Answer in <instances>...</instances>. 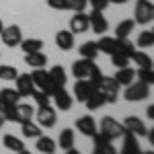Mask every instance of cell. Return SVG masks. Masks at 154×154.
Returning <instances> with one entry per match:
<instances>
[{"instance_id": "cell-26", "label": "cell", "mask_w": 154, "mask_h": 154, "mask_svg": "<svg viewBox=\"0 0 154 154\" xmlns=\"http://www.w3.org/2000/svg\"><path fill=\"white\" fill-rule=\"evenodd\" d=\"M23 128H21V131H23L25 138H39L41 136V125L39 123H33V119H29V121H25V123H21Z\"/></svg>"}, {"instance_id": "cell-1", "label": "cell", "mask_w": 154, "mask_h": 154, "mask_svg": "<svg viewBox=\"0 0 154 154\" xmlns=\"http://www.w3.org/2000/svg\"><path fill=\"white\" fill-rule=\"evenodd\" d=\"M154 21V4L150 0H138L134 8V23L136 25H150Z\"/></svg>"}, {"instance_id": "cell-32", "label": "cell", "mask_w": 154, "mask_h": 154, "mask_svg": "<svg viewBox=\"0 0 154 154\" xmlns=\"http://www.w3.org/2000/svg\"><path fill=\"white\" fill-rule=\"evenodd\" d=\"M86 0H64V11H72V12H84L86 8Z\"/></svg>"}, {"instance_id": "cell-28", "label": "cell", "mask_w": 154, "mask_h": 154, "mask_svg": "<svg viewBox=\"0 0 154 154\" xmlns=\"http://www.w3.org/2000/svg\"><path fill=\"white\" fill-rule=\"evenodd\" d=\"M62 148V150H68V148H72L74 146V130H62V134H60V138H58V142H56Z\"/></svg>"}, {"instance_id": "cell-42", "label": "cell", "mask_w": 154, "mask_h": 154, "mask_svg": "<svg viewBox=\"0 0 154 154\" xmlns=\"http://www.w3.org/2000/svg\"><path fill=\"white\" fill-rule=\"evenodd\" d=\"M109 2H113V4H123V2H128V0H109Z\"/></svg>"}, {"instance_id": "cell-22", "label": "cell", "mask_w": 154, "mask_h": 154, "mask_svg": "<svg viewBox=\"0 0 154 154\" xmlns=\"http://www.w3.org/2000/svg\"><path fill=\"white\" fill-rule=\"evenodd\" d=\"M48 74H49V80L56 84L58 88L66 86V82H68V78H66V70H64L62 66H54V68H51Z\"/></svg>"}, {"instance_id": "cell-8", "label": "cell", "mask_w": 154, "mask_h": 154, "mask_svg": "<svg viewBox=\"0 0 154 154\" xmlns=\"http://www.w3.org/2000/svg\"><path fill=\"white\" fill-rule=\"evenodd\" d=\"M123 128H125V131L134 134L136 138H140V136H146V131H148L146 123H144L140 117H136V115H130V117L123 119Z\"/></svg>"}, {"instance_id": "cell-17", "label": "cell", "mask_w": 154, "mask_h": 154, "mask_svg": "<svg viewBox=\"0 0 154 154\" xmlns=\"http://www.w3.org/2000/svg\"><path fill=\"white\" fill-rule=\"evenodd\" d=\"M115 82L119 84V86H128V84H131L134 80H136V70L134 68H130V66H125V68H117V72H115Z\"/></svg>"}, {"instance_id": "cell-44", "label": "cell", "mask_w": 154, "mask_h": 154, "mask_svg": "<svg viewBox=\"0 0 154 154\" xmlns=\"http://www.w3.org/2000/svg\"><path fill=\"white\" fill-rule=\"evenodd\" d=\"M2 29H4V23H2V19H0V33H2Z\"/></svg>"}, {"instance_id": "cell-35", "label": "cell", "mask_w": 154, "mask_h": 154, "mask_svg": "<svg viewBox=\"0 0 154 154\" xmlns=\"http://www.w3.org/2000/svg\"><path fill=\"white\" fill-rule=\"evenodd\" d=\"M31 97L35 99L37 107H48V105H49V101H51V97H49L48 93H43V91H39V88H35Z\"/></svg>"}, {"instance_id": "cell-34", "label": "cell", "mask_w": 154, "mask_h": 154, "mask_svg": "<svg viewBox=\"0 0 154 154\" xmlns=\"http://www.w3.org/2000/svg\"><path fill=\"white\" fill-rule=\"evenodd\" d=\"M19 76V70L14 66H0V80H14Z\"/></svg>"}, {"instance_id": "cell-37", "label": "cell", "mask_w": 154, "mask_h": 154, "mask_svg": "<svg viewBox=\"0 0 154 154\" xmlns=\"http://www.w3.org/2000/svg\"><path fill=\"white\" fill-rule=\"evenodd\" d=\"M111 64L115 66V68H125V66H130L131 62L128 56H121V54H111Z\"/></svg>"}, {"instance_id": "cell-14", "label": "cell", "mask_w": 154, "mask_h": 154, "mask_svg": "<svg viewBox=\"0 0 154 154\" xmlns=\"http://www.w3.org/2000/svg\"><path fill=\"white\" fill-rule=\"evenodd\" d=\"M93 68H95V60L80 58L78 62H74V66H72V74H74V78H88V74H91Z\"/></svg>"}, {"instance_id": "cell-36", "label": "cell", "mask_w": 154, "mask_h": 154, "mask_svg": "<svg viewBox=\"0 0 154 154\" xmlns=\"http://www.w3.org/2000/svg\"><path fill=\"white\" fill-rule=\"evenodd\" d=\"M93 154H117V150L113 148L111 142H101V144H95Z\"/></svg>"}, {"instance_id": "cell-31", "label": "cell", "mask_w": 154, "mask_h": 154, "mask_svg": "<svg viewBox=\"0 0 154 154\" xmlns=\"http://www.w3.org/2000/svg\"><path fill=\"white\" fill-rule=\"evenodd\" d=\"M138 48H142V49H148V48H152L154 45V33L148 29V31H142L140 35H138V43H136Z\"/></svg>"}, {"instance_id": "cell-40", "label": "cell", "mask_w": 154, "mask_h": 154, "mask_svg": "<svg viewBox=\"0 0 154 154\" xmlns=\"http://www.w3.org/2000/svg\"><path fill=\"white\" fill-rule=\"evenodd\" d=\"M148 119H154V105H148Z\"/></svg>"}, {"instance_id": "cell-15", "label": "cell", "mask_w": 154, "mask_h": 154, "mask_svg": "<svg viewBox=\"0 0 154 154\" xmlns=\"http://www.w3.org/2000/svg\"><path fill=\"white\" fill-rule=\"evenodd\" d=\"M76 130L80 131L82 136H86V138H91L93 134L97 131V121L91 115H82V117L76 119Z\"/></svg>"}, {"instance_id": "cell-2", "label": "cell", "mask_w": 154, "mask_h": 154, "mask_svg": "<svg viewBox=\"0 0 154 154\" xmlns=\"http://www.w3.org/2000/svg\"><path fill=\"white\" fill-rule=\"evenodd\" d=\"M99 128H101L99 131H101L105 138H109L111 142H113V140H117V138H121V136L125 134L123 123H121V121H117V119H113V117H103Z\"/></svg>"}, {"instance_id": "cell-38", "label": "cell", "mask_w": 154, "mask_h": 154, "mask_svg": "<svg viewBox=\"0 0 154 154\" xmlns=\"http://www.w3.org/2000/svg\"><path fill=\"white\" fill-rule=\"evenodd\" d=\"M86 2H88V4L93 6V11H101V12H103L107 6L111 4L109 0H86Z\"/></svg>"}, {"instance_id": "cell-21", "label": "cell", "mask_w": 154, "mask_h": 154, "mask_svg": "<svg viewBox=\"0 0 154 154\" xmlns=\"http://www.w3.org/2000/svg\"><path fill=\"white\" fill-rule=\"evenodd\" d=\"M84 105H86L88 111H97V109H101L103 105H107V99H105V95H103L101 91H95L93 95L84 101Z\"/></svg>"}, {"instance_id": "cell-29", "label": "cell", "mask_w": 154, "mask_h": 154, "mask_svg": "<svg viewBox=\"0 0 154 154\" xmlns=\"http://www.w3.org/2000/svg\"><path fill=\"white\" fill-rule=\"evenodd\" d=\"M97 48H99V54H107L111 56L115 51V37H101L97 41Z\"/></svg>"}, {"instance_id": "cell-46", "label": "cell", "mask_w": 154, "mask_h": 154, "mask_svg": "<svg viewBox=\"0 0 154 154\" xmlns=\"http://www.w3.org/2000/svg\"><path fill=\"white\" fill-rule=\"evenodd\" d=\"M142 154H154V152H152V150H148V152H142Z\"/></svg>"}, {"instance_id": "cell-10", "label": "cell", "mask_w": 154, "mask_h": 154, "mask_svg": "<svg viewBox=\"0 0 154 154\" xmlns=\"http://www.w3.org/2000/svg\"><path fill=\"white\" fill-rule=\"evenodd\" d=\"M23 97L17 93V88H2L0 91V113L8 107H14L17 103H21Z\"/></svg>"}, {"instance_id": "cell-16", "label": "cell", "mask_w": 154, "mask_h": 154, "mask_svg": "<svg viewBox=\"0 0 154 154\" xmlns=\"http://www.w3.org/2000/svg\"><path fill=\"white\" fill-rule=\"evenodd\" d=\"M121 138H123V148H121V152H119V154H142V148H140L138 138H136L134 134L125 131Z\"/></svg>"}, {"instance_id": "cell-18", "label": "cell", "mask_w": 154, "mask_h": 154, "mask_svg": "<svg viewBox=\"0 0 154 154\" xmlns=\"http://www.w3.org/2000/svg\"><path fill=\"white\" fill-rule=\"evenodd\" d=\"M56 45L62 51H70L74 48V33L72 31H58L56 33Z\"/></svg>"}, {"instance_id": "cell-12", "label": "cell", "mask_w": 154, "mask_h": 154, "mask_svg": "<svg viewBox=\"0 0 154 154\" xmlns=\"http://www.w3.org/2000/svg\"><path fill=\"white\" fill-rule=\"evenodd\" d=\"M51 99H54V103H56V109H60V111H68L72 107V103H74V99H72V95L66 91V86L58 88V91L51 95Z\"/></svg>"}, {"instance_id": "cell-9", "label": "cell", "mask_w": 154, "mask_h": 154, "mask_svg": "<svg viewBox=\"0 0 154 154\" xmlns=\"http://www.w3.org/2000/svg\"><path fill=\"white\" fill-rule=\"evenodd\" d=\"M91 29V23H88V14L84 12H74V17L70 19V31L74 35H80V33H86Z\"/></svg>"}, {"instance_id": "cell-19", "label": "cell", "mask_w": 154, "mask_h": 154, "mask_svg": "<svg viewBox=\"0 0 154 154\" xmlns=\"http://www.w3.org/2000/svg\"><path fill=\"white\" fill-rule=\"evenodd\" d=\"M37 140V150L41 154H56V150H58V144H56V140H51L49 136H39V138H35Z\"/></svg>"}, {"instance_id": "cell-6", "label": "cell", "mask_w": 154, "mask_h": 154, "mask_svg": "<svg viewBox=\"0 0 154 154\" xmlns=\"http://www.w3.org/2000/svg\"><path fill=\"white\" fill-rule=\"evenodd\" d=\"M37 123L41 128H54L58 123V113L51 105L48 107H37Z\"/></svg>"}, {"instance_id": "cell-33", "label": "cell", "mask_w": 154, "mask_h": 154, "mask_svg": "<svg viewBox=\"0 0 154 154\" xmlns=\"http://www.w3.org/2000/svg\"><path fill=\"white\" fill-rule=\"evenodd\" d=\"M136 78H138L140 82H146V84H150V86H152V82H154L152 68H138V70H136Z\"/></svg>"}, {"instance_id": "cell-39", "label": "cell", "mask_w": 154, "mask_h": 154, "mask_svg": "<svg viewBox=\"0 0 154 154\" xmlns=\"http://www.w3.org/2000/svg\"><path fill=\"white\" fill-rule=\"evenodd\" d=\"M48 4L56 11H64V0H48Z\"/></svg>"}, {"instance_id": "cell-23", "label": "cell", "mask_w": 154, "mask_h": 154, "mask_svg": "<svg viewBox=\"0 0 154 154\" xmlns=\"http://www.w3.org/2000/svg\"><path fill=\"white\" fill-rule=\"evenodd\" d=\"M134 27H136L134 19H125V21H121V23L115 27V37H117V39H128V37L131 35V31H134Z\"/></svg>"}, {"instance_id": "cell-45", "label": "cell", "mask_w": 154, "mask_h": 154, "mask_svg": "<svg viewBox=\"0 0 154 154\" xmlns=\"http://www.w3.org/2000/svg\"><path fill=\"white\" fill-rule=\"evenodd\" d=\"M2 125H4V119H2V117H0V128H2Z\"/></svg>"}, {"instance_id": "cell-27", "label": "cell", "mask_w": 154, "mask_h": 154, "mask_svg": "<svg viewBox=\"0 0 154 154\" xmlns=\"http://www.w3.org/2000/svg\"><path fill=\"white\" fill-rule=\"evenodd\" d=\"M2 144H4L6 150H12V152H19V150H23V148H25L23 140L17 138V136H12V134H6V136L2 138Z\"/></svg>"}, {"instance_id": "cell-4", "label": "cell", "mask_w": 154, "mask_h": 154, "mask_svg": "<svg viewBox=\"0 0 154 154\" xmlns=\"http://www.w3.org/2000/svg\"><path fill=\"white\" fill-rule=\"evenodd\" d=\"M97 91H101V93L105 95L107 103H115V101H117V93H119V84L115 82L113 76H105V74H103V78L97 84Z\"/></svg>"}, {"instance_id": "cell-5", "label": "cell", "mask_w": 154, "mask_h": 154, "mask_svg": "<svg viewBox=\"0 0 154 154\" xmlns=\"http://www.w3.org/2000/svg\"><path fill=\"white\" fill-rule=\"evenodd\" d=\"M0 37H2V43H4V45L17 48V45L21 43V39H23V31H21L19 25H11V27H4V29H2Z\"/></svg>"}, {"instance_id": "cell-43", "label": "cell", "mask_w": 154, "mask_h": 154, "mask_svg": "<svg viewBox=\"0 0 154 154\" xmlns=\"http://www.w3.org/2000/svg\"><path fill=\"white\" fill-rule=\"evenodd\" d=\"M17 154H31V152H29V150H25V148H23V150H19Z\"/></svg>"}, {"instance_id": "cell-11", "label": "cell", "mask_w": 154, "mask_h": 154, "mask_svg": "<svg viewBox=\"0 0 154 154\" xmlns=\"http://www.w3.org/2000/svg\"><path fill=\"white\" fill-rule=\"evenodd\" d=\"M14 84H17V93L21 97H31L33 91H35V84L31 80V74H19L14 78Z\"/></svg>"}, {"instance_id": "cell-20", "label": "cell", "mask_w": 154, "mask_h": 154, "mask_svg": "<svg viewBox=\"0 0 154 154\" xmlns=\"http://www.w3.org/2000/svg\"><path fill=\"white\" fill-rule=\"evenodd\" d=\"M25 64L31 66V68H43L48 64V56L43 51H31V54H25Z\"/></svg>"}, {"instance_id": "cell-24", "label": "cell", "mask_w": 154, "mask_h": 154, "mask_svg": "<svg viewBox=\"0 0 154 154\" xmlns=\"http://www.w3.org/2000/svg\"><path fill=\"white\" fill-rule=\"evenodd\" d=\"M19 48L23 49L25 54H31V51H41L43 49V41L37 39V37H29V39H21Z\"/></svg>"}, {"instance_id": "cell-41", "label": "cell", "mask_w": 154, "mask_h": 154, "mask_svg": "<svg viewBox=\"0 0 154 154\" xmlns=\"http://www.w3.org/2000/svg\"><path fill=\"white\" fill-rule=\"evenodd\" d=\"M66 154H80V152H78L74 146H72V148H68V150H66Z\"/></svg>"}, {"instance_id": "cell-13", "label": "cell", "mask_w": 154, "mask_h": 154, "mask_svg": "<svg viewBox=\"0 0 154 154\" xmlns=\"http://www.w3.org/2000/svg\"><path fill=\"white\" fill-rule=\"evenodd\" d=\"M88 23H91V31H95L99 35H103L107 29H109V23H107L105 14L101 11H93L88 14Z\"/></svg>"}, {"instance_id": "cell-30", "label": "cell", "mask_w": 154, "mask_h": 154, "mask_svg": "<svg viewBox=\"0 0 154 154\" xmlns=\"http://www.w3.org/2000/svg\"><path fill=\"white\" fill-rule=\"evenodd\" d=\"M130 60H131V62H136L140 68H152V58H150L148 54L140 51V49H136V51L130 56Z\"/></svg>"}, {"instance_id": "cell-25", "label": "cell", "mask_w": 154, "mask_h": 154, "mask_svg": "<svg viewBox=\"0 0 154 154\" xmlns=\"http://www.w3.org/2000/svg\"><path fill=\"white\" fill-rule=\"evenodd\" d=\"M80 58H86V60H97L99 56V48H97V41H84L80 45Z\"/></svg>"}, {"instance_id": "cell-7", "label": "cell", "mask_w": 154, "mask_h": 154, "mask_svg": "<svg viewBox=\"0 0 154 154\" xmlns=\"http://www.w3.org/2000/svg\"><path fill=\"white\" fill-rule=\"evenodd\" d=\"M95 91H97V86L91 82L88 78H78V80H76V84H74V97H76L80 103H84V101L93 95Z\"/></svg>"}, {"instance_id": "cell-3", "label": "cell", "mask_w": 154, "mask_h": 154, "mask_svg": "<svg viewBox=\"0 0 154 154\" xmlns=\"http://www.w3.org/2000/svg\"><path fill=\"white\" fill-rule=\"evenodd\" d=\"M150 95V84L146 82H140V80H134L131 84L125 86V101H130V103H138V101H146V97Z\"/></svg>"}]
</instances>
